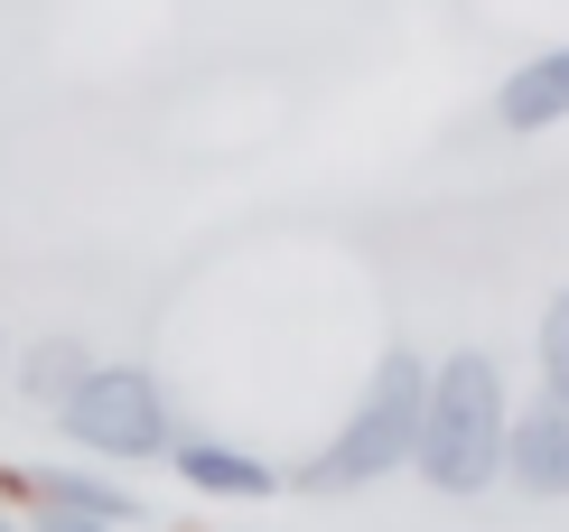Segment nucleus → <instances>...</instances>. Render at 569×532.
I'll return each mask as SVG.
<instances>
[{
  "label": "nucleus",
  "instance_id": "obj_10",
  "mask_svg": "<svg viewBox=\"0 0 569 532\" xmlns=\"http://www.w3.org/2000/svg\"><path fill=\"white\" fill-rule=\"evenodd\" d=\"M38 532H103V523H84V514H57V504H38Z\"/></svg>",
  "mask_w": 569,
  "mask_h": 532
},
{
  "label": "nucleus",
  "instance_id": "obj_4",
  "mask_svg": "<svg viewBox=\"0 0 569 532\" xmlns=\"http://www.w3.org/2000/svg\"><path fill=\"white\" fill-rule=\"evenodd\" d=\"M505 476L523 495H541V504L569 495V402L560 393L513 402V421H505Z\"/></svg>",
  "mask_w": 569,
  "mask_h": 532
},
{
  "label": "nucleus",
  "instance_id": "obj_8",
  "mask_svg": "<svg viewBox=\"0 0 569 532\" xmlns=\"http://www.w3.org/2000/svg\"><path fill=\"white\" fill-rule=\"evenodd\" d=\"M84 365H93V355L76 346V336H38V346L19 355V393L57 411V402H66V393H76V383H84Z\"/></svg>",
  "mask_w": 569,
  "mask_h": 532
},
{
  "label": "nucleus",
  "instance_id": "obj_2",
  "mask_svg": "<svg viewBox=\"0 0 569 532\" xmlns=\"http://www.w3.org/2000/svg\"><path fill=\"white\" fill-rule=\"evenodd\" d=\"M420 402H430V365H420V346H392L383 365H373L365 402L346 411V430H337V440H327V449L299 467V486H308V495H346V486H373V476L411 467Z\"/></svg>",
  "mask_w": 569,
  "mask_h": 532
},
{
  "label": "nucleus",
  "instance_id": "obj_7",
  "mask_svg": "<svg viewBox=\"0 0 569 532\" xmlns=\"http://www.w3.org/2000/svg\"><path fill=\"white\" fill-rule=\"evenodd\" d=\"M38 504H57V514H84V523H103V532L140 523V495H131V486H112V476H84V467H47V476H38Z\"/></svg>",
  "mask_w": 569,
  "mask_h": 532
},
{
  "label": "nucleus",
  "instance_id": "obj_6",
  "mask_svg": "<svg viewBox=\"0 0 569 532\" xmlns=\"http://www.w3.org/2000/svg\"><path fill=\"white\" fill-rule=\"evenodd\" d=\"M159 457H169V467H178L197 495H224V504H243V495H271V486H280L271 457H243V449H224V440H169Z\"/></svg>",
  "mask_w": 569,
  "mask_h": 532
},
{
  "label": "nucleus",
  "instance_id": "obj_3",
  "mask_svg": "<svg viewBox=\"0 0 569 532\" xmlns=\"http://www.w3.org/2000/svg\"><path fill=\"white\" fill-rule=\"evenodd\" d=\"M57 430L84 457H122V467H131V457H159V449L178 440L150 365H84V383L57 402Z\"/></svg>",
  "mask_w": 569,
  "mask_h": 532
},
{
  "label": "nucleus",
  "instance_id": "obj_1",
  "mask_svg": "<svg viewBox=\"0 0 569 532\" xmlns=\"http://www.w3.org/2000/svg\"><path fill=\"white\" fill-rule=\"evenodd\" d=\"M505 421H513V393H505V365L486 346H458L430 365V402H420V440H411V467L430 476L439 495H486L505 476Z\"/></svg>",
  "mask_w": 569,
  "mask_h": 532
},
{
  "label": "nucleus",
  "instance_id": "obj_9",
  "mask_svg": "<svg viewBox=\"0 0 569 532\" xmlns=\"http://www.w3.org/2000/svg\"><path fill=\"white\" fill-rule=\"evenodd\" d=\"M532 355H541V393L569 402V280L541 299V327H532Z\"/></svg>",
  "mask_w": 569,
  "mask_h": 532
},
{
  "label": "nucleus",
  "instance_id": "obj_5",
  "mask_svg": "<svg viewBox=\"0 0 569 532\" xmlns=\"http://www.w3.org/2000/svg\"><path fill=\"white\" fill-rule=\"evenodd\" d=\"M495 122H505L513 140H541L569 122V47H541V57H523L505 85H495Z\"/></svg>",
  "mask_w": 569,
  "mask_h": 532
},
{
  "label": "nucleus",
  "instance_id": "obj_11",
  "mask_svg": "<svg viewBox=\"0 0 569 532\" xmlns=\"http://www.w3.org/2000/svg\"><path fill=\"white\" fill-rule=\"evenodd\" d=\"M0 532H10V523H0Z\"/></svg>",
  "mask_w": 569,
  "mask_h": 532
}]
</instances>
